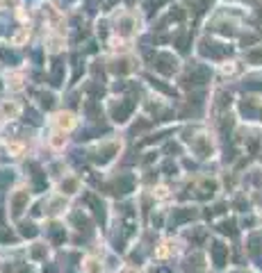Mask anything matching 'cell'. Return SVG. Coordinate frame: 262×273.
Masks as SVG:
<instances>
[{"label":"cell","mask_w":262,"mask_h":273,"mask_svg":"<svg viewBox=\"0 0 262 273\" xmlns=\"http://www.w3.org/2000/svg\"><path fill=\"white\" fill-rule=\"evenodd\" d=\"M82 146V153H85V160L89 164V168H98V171H107L119 164L121 155L128 146V139L121 132H112L105 134V137H98L94 141H87V144H80Z\"/></svg>","instance_id":"1"},{"label":"cell","mask_w":262,"mask_h":273,"mask_svg":"<svg viewBox=\"0 0 262 273\" xmlns=\"http://www.w3.org/2000/svg\"><path fill=\"white\" fill-rule=\"evenodd\" d=\"M35 189L30 187L25 180L19 178L16 184H12V189L7 191V196H5V212H7V218L12 223H16L19 218L28 217L30 214V207L35 203Z\"/></svg>","instance_id":"2"},{"label":"cell","mask_w":262,"mask_h":273,"mask_svg":"<svg viewBox=\"0 0 262 273\" xmlns=\"http://www.w3.org/2000/svg\"><path fill=\"white\" fill-rule=\"evenodd\" d=\"M185 251H187V246L178 232H160V237L153 246L150 264H176Z\"/></svg>","instance_id":"3"},{"label":"cell","mask_w":262,"mask_h":273,"mask_svg":"<svg viewBox=\"0 0 262 273\" xmlns=\"http://www.w3.org/2000/svg\"><path fill=\"white\" fill-rule=\"evenodd\" d=\"M206 253H207V259H210V264L217 273L226 271L233 266V244L224 237H217L212 235L210 241L206 244Z\"/></svg>","instance_id":"4"},{"label":"cell","mask_w":262,"mask_h":273,"mask_svg":"<svg viewBox=\"0 0 262 273\" xmlns=\"http://www.w3.org/2000/svg\"><path fill=\"white\" fill-rule=\"evenodd\" d=\"M178 273H217L207 259L206 248H187L176 262Z\"/></svg>","instance_id":"5"},{"label":"cell","mask_w":262,"mask_h":273,"mask_svg":"<svg viewBox=\"0 0 262 273\" xmlns=\"http://www.w3.org/2000/svg\"><path fill=\"white\" fill-rule=\"evenodd\" d=\"M41 225H43L41 237L46 239L55 251L71 244V232H69V225H66L64 218H46V221H41Z\"/></svg>","instance_id":"6"},{"label":"cell","mask_w":262,"mask_h":273,"mask_svg":"<svg viewBox=\"0 0 262 273\" xmlns=\"http://www.w3.org/2000/svg\"><path fill=\"white\" fill-rule=\"evenodd\" d=\"M85 187H87L85 175L78 173L75 168H69L66 173H62L55 182H53V189H57L59 194H64V196L71 198V200H75V198L85 191Z\"/></svg>","instance_id":"7"},{"label":"cell","mask_w":262,"mask_h":273,"mask_svg":"<svg viewBox=\"0 0 262 273\" xmlns=\"http://www.w3.org/2000/svg\"><path fill=\"white\" fill-rule=\"evenodd\" d=\"M80 123H82V119H80L73 109H55V112L48 116V126L55 127V130H62V132H66V134L78 132Z\"/></svg>","instance_id":"8"},{"label":"cell","mask_w":262,"mask_h":273,"mask_svg":"<svg viewBox=\"0 0 262 273\" xmlns=\"http://www.w3.org/2000/svg\"><path fill=\"white\" fill-rule=\"evenodd\" d=\"M25 253H28L30 262L39 266V264H43V262H48V259L55 255V248H53L43 237H39V239H32V241L25 244Z\"/></svg>","instance_id":"9"},{"label":"cell","mask_w":262,"mask_h":273,"mask_svg":"<svg viewBox=\"0 0 262 273\" xmlns=\"http://www.w3.org/2000/svg\"><path fill=\"white\" fill-rule=\"evenodd\" d=\"M14 228H16V232H19V237H21L23 244H28V241H32V239H39L41 237V232H43L41 221L35 218V217H30V214L19 218V221L14 223Z\"/></svg>","instance_id":"10"},{"label":"cell","mask_w":262,"mask_h":273,"mask_svg":"<svg viewBox=\"0 0 262 273\" xmlns=\"http://www.w3.org/2000/svg\"><path fill=\"white\" fill-rule=\"evenodd\" d=\"M116 273H150L149 271V266H144V264H132V262H121L119 269H116Z\"/></svg>","instance_id":"11"}]
</instances>
